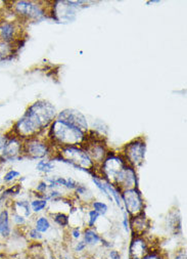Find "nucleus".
I'll use <instances>...</instances> for the list:
<instances>
[{"mask_svg":"<svg viewBox=\"0 0 187 259\" xmlns=\"http://www.w3.org/2000/svg\"><path fill=\"white\" fill-rule=\"evenodd\" d=\"M56 117V108L49 102L39 101L33 104L17 122L14 133L21 140L37 138L45 127H49Z\"/></svg>","mask_w":187,"mask_h":259,"instance_id":"nucleus-1","label":"nucleus"},{"mask_svg":"<svg viewBox=\"0 0 187 259\" xmlns=\"http://www.w3.org/2000/svg\"><path fill=\"white\" fill-rule=\"evenodd\" d=\"M52 141L63 147H83L87 140L86 133L62 120H55L51 125Z\"/></svg>","mask_w":187,"mask_h":259,"instance_id":"nucleus-2","label":"nucleus"},{"mask_svg":"<svg viewBox=\"0 0 187 259\" xmlns=\"http://www.w3.org/2000/svg\"><path fill=\"white\" fill-rule=\"evenodd\" d=\"M54 160H60L67 163L78 170H82L88 174L96 172L97 168L92 162L87 152L82 147H63L60 150L59 156Z\"/></svg>","mask_w":187,"mask_h":259,"instance_id":"nucleus-3","label":"nucleus"},{"mask_svg":"<svg viewBox=\"0 0 187 259\" xmlns=\"http://www.w3.org/2000/svg\"><path fill=\"white\" fill-rule=\"evenodd\" d=\"M125 159L121 154L109 153L105 161L98 167L103 180L114 184L120 172L127 166Z\"/></svg>","mask_w":187,"mask_h":259,"instance_id":"nucleus-4","label":"nucleus"},{"mask_svg":"<svg viewBox=\"0 0 187 259\" xmlns=\"http://www.w3.org/2000/svg\"><path fill=\"white\" fill-rule=\"evenodd\" d=\"M147 144L144 139H136L128 143L121 154L126 163L134 169L143 166L146 160Z\"/></svg>","mask_w":187,"mask_h":259,"instance_id":"nucleus-5","label":"nucleus"},{"mask_svg":"<svg viewBox=\"0 0 187 259\" xmlns=\"http://www.w3.org/2000/svg\"><path fill=\"white\" fill-rule=\"evenodd\" d=\"M121 198L123 208L130 218L145 212V201L138 188L122 191Z\"/></svg>","mask_w":187,"mask_h":259,"instance_id":"nucleus-6","label":"nucleus"},{"mask_svg":"<svg viewBox=\"0 0 187 259\" xmlns=\"http://www.w3.org/2000/svg\"><path fill=\"white\" fill-rule=\"evenodd\" d=\"M51 154V147L45 142L33 138L24 141L23 143V156L31 160H42L48 158Z\"/></svg>","mask_w":187,"mask_h":259,"instance_id":"nucleus-7","label":"nucleus"},{"mask_svg":"<svg viewBox=\"0 0 187 259\" xmlns=\"http://www.w3.org/2000/svg\"><path fill=\"white\" fill-rule=\"evenodd\" d=\"M151 249L146 236H133L128 246V259H143Z\"/></svg>","mask_w":187,"mask_h":259,"instance_id":"nucleus-8","label":"nucleus"},{"mask_svg":"<svg viewBox=\"0 0 187 259\" xmlns=\"http://www.w3.org/2000/svg\"><path fill=\"white\" fill-rule=\"evenodd\" d=\"M14 10L17 15L24 19L39 21L45 18V13L40 6L31 2H18L15 5Z\"/></svg>","mask_w":187,"mask_h":259,"instance_id":"nucleus-9","label":"nucleus"},{"mask_svg":"<svg viewBox=\"0 0 187 259\" xmlns=\"http://www.w3.org/2000/svg\"><path fill=\"white\" fill-rule=\"evenodd\" d=\"M113 185L117 187L121 192L124 190L138 188V178L136 174V169L127 165L120 172Z\"/></svg>","mask_w":187,"mask_h":259,"instance_id":"nucleus-10","label":"nucleus"},{"mask_svg":"<svg viewBox=\"0 0 187 259\" xmlns=\"http://www.w3.org/2000/svg\"><path fill=\"white\" fill-rule=\"evenodd\" d=\"M23 140L15 135V137H8V142L6 145L4 156L0 161L14 162L20 160L23 156Z\"/></svg>","mask_w":187,"mask_h":259,"instance_id":"nucleus-11","label":"nucleus"},{"mask_svg":"<svg viewBox=\"0 0 187 259\" xmlns=\"http://www.w3.org/2000/svg\"><path fill=\"white\" fill-rule=\"evenodd\" d=\"M59 120H62L72 126H75L83 132H86L88 129V124L86 117L79 111L73 110V109H68L59 114L58 117Z\"/></svg>","mask_w":187,"mask_h":259,"instance_id":"nucleus-12","label":"nucleus"},{"mask_svg":"<svg viewBox=\"0 0 187 259\" xmlns=\"http://www.w3.org/2000/svg\"><path fill=\"white\" fill-rule=\"evenodd\" d=\"M129 226L133 236H146L151 230L152 223L144 212L136 217H129Z\"/></svg>","mask_w":187,"mask_h":259,"instance_id":"nucleus-13","label":"nucleus"},{"mask_svg":"<svg viewBox=\"0 0 187 259\" xmlns=\"http://www.w3.org/2000/svg\"><path fill=\"white\" fill-rule=\"evenodd\" d=\"M13 230L11 224V214L8 209L0 212V241H7L12 237Z\"/></svg>","mask_w":187,"mask_h":259,"instance_id":"nucleus-14","label":"nucleus"},{"mask_svg":"<svg viewBox=\"0 0 187 259\" xmlns=\"http://www.w3.org/2000/svg\"><path fill=\"white\" fill-rule=\"evenodd\" d=\"M102 236L95 230V228H86L82 233V240L85 242L87 247H97L101 245Z\"/></svg>","mask_w":187,"mask_h":259,"instance_id":"nucleus-15","label":"nucleus"},{"mask_svg":"<svg viewBox=\"0 0 187 259\" xmlns=\"http://www.w3.org/2000/svg\"><path fill=\"white\" fill-rule=\"evenodd\" d=\"M17 33V27L14 23L4 22L0 24V41L11 43Z\"/></svg>","mask_w":187,"mask_h":259,"instance_id":"nucleus-16","label":"nucleus"},{"mask_svg":"<svg viewBox=\"0 0 187 259\" xmlns=\"http://www.w3.org/2000/svg\"><path fill=\"white\" fill-rule=\"evenodd\" d=\"M12 206H13V212L20 215V217H22L26 220L32 217L33 212H32L29 201H26V200L15 201Z\"/></svg>","mask_w":187,"mask_h":259,"instance_id":"nucleus-17","label":"nucleus"},{"mask_svg":"<svg viewBox=\"0 0 187 259\" xmlns=\"http://www.w3.org/2000/svg\"><path fill=\"white\" fill-rule=\"evenodd\" d=\"M34 228L42 235L48 234L52 230V223L46 217H39L35 221Z\"/></svg>","mask_w":187,"mask_h":259,"instance_id":"nucleus-18","label":"nucleus"},{"mask_svg":"<svg viewBox=\"0 0 187 259\" xmlns=\"http://www.w3.org/2000/svg\"><path fill=\"white\" fill-rule=\"evenodd\" d=\"M36 169L42 174L49 175L51 172H53L55 170V163L54 160L52 159H42L39 160L38 163L36 164Z\"/></svg>","mask_w":187,"mask_h":259,"instance_id":"nucleus-19","label":"nucleus"},{"mask_svg":"<svg viewBox=\"0 0 187 259\" xmlns=\"http://www.w3.org/2000/svg\"><path fill=\"white\" fill-rule=\"evenodd\" d=\"M54 223L60 228H67L70 226V217L64 212H57L52 214Z\"/></svg>","mask_w":187,"mask_h":259,"instance_id":"nucleus-20","label":"nucleus"},{"mask_svg":"<svg viewBox=\"0 0 187 259\" xmlns=\"http://www.w3.org/2000/svg\"><path fill=\"white\" fill-rule=\"evenodd\" d=\"M48 205H49V202L44 200L43 198H37V199H34L30 202V206H31V209H32L33 213L42 212L44 209H46Z\"/></svg>","mask_w":187,"mask_h":259,"instance_id":"nucleus-21","label":"nucleus"},{"mask_svg":"<svg viewBox=\"0 0 187 259\" xmlns=\"http://www.w3.org/2000/svg\"><path fill=\"white\" fill-rule=\"evenodd\" d=\"M75 192H76V195L79 197V199L84 200L85 202H88L93 198L89 189L83 185H78V187L75 189Z\"/></svg>","mask_w":187,"mask_h":259,"instance_id":"nucleus-22","label":"nucleus"},{"mask_svg":"<svg viewBox=\"0 0 187 259\" xmlns=\"http://www.w3.org/2000/svg\"><path fill=\"white\" fill-rule=\"evenodd\" d=\"M91 207H92V210L97 211L101 215V217H105V215L109 212L108 204L103 202V201H95V200H93L91 202Z\"/></svg>","mask_w":187,"mask_h":259,"instance_id":"nucleus-23","label":"nucleus"},{"mask_svg":"<svg viewBox=\"0 0 187 259\" xmlns=\"http://www.w3.org/2000/svg\"><path fill=\"white\" fill-rule=\"evenodd\" d=\"M143 259H169V256L166 252L160 249H151Z\"/></svg>","mask_w":187,"mask_h":259,"instance_id":"nucleus-24","label":"nucleus"},{"mask_svg":"<svg viewBox=\"0 0 187 259\" xmlns=\"http://www.w3.org/2000/svg\"><path fill=\"white\" fill-rule=\"evenodd\" d=\"M20 177H21V174H20V172H19L18 170L11 169V170H9V171L7 172V174L4 176L3 181H4V183H5L6 185H9V184L15 182V181H16L18 178H20Z\"/></svg>","mask_w":187,"mask_h":259,"instance_id":"nucleus-25","label":"nucleus"},{"mask_svg":"<svg viewBox=\"0 0 187 259\" xmlns=\"http://www.w3.org/2000/svg\"><path fill=\"white\" fill-rule=\"evenodd\" d=\"M26 235H27L28 240H30V241H32L34 243H38V242L43 240V235L40 234L35 228L29 229V231H28V233Z\"/></svg>","mask_w":187,"mask_h":259,"instance_id":"nucleus-26","label":"nucleus"},{"mask_svg":"<svg viewBox=\"0 0 187 259\" xmlns=\"http://www.w3.org/2000/svg\"><path fill=\"white\" fill-rule=\"evenodd\" d=\"M100 218H101V215L97 211L91 209L88 212V228H95L97 223L99 222Z\"/></svg>","mask_w":187,"mask_h":259,"instance_id":"nucleus-27","label":"nucleus"},{"mask_svg":"<svg viewBox=\"0 0 187 259\" xmlns=\"http://www.w3.org/2000/svg\"><path fill=\"white\" fill-rule=\"evenodd\" d=\"M11 220L13 221L14 225L17 226L18 228H22V227H24V226L27 225V220H26V219L20 217V215L16 214V213H14V212H13L12 215H11Z\"/></svg>","mask_w":187,"mask_h":259,"instance_id":"nucleus-28","label":"nucleus"},{"mask_svg":"<svg viewBox=\"0 0 187 259\" xmlns=\"http://www.w3.org/2000/svg\"><path fill=\"white\" fill-rule=\"evenodd\" d=\"M21 186L20 185H15V186H12L10 187L9 189H7L4 193H3V196L4 197H13V196H16L18 195L20 192H21Z\"/></svg>","mask_w":187,"mask_h":259,"instance_id":"nucleus-29","label":"nucleus"},{"mask_svg":"<svg viewBox=\"0 0 187 259\" xmlns=\"http://www.w3.org/2000/svg\"><path fill=\"white\" fill-rule=\"evenodd\" d=\"M87 245L85 244V242L83 240H79L75 243V246H74V252L77 253V254H80V253H84L86 250H87Z\"/></svg>","mask_w":187,"mask_h":259,"instance_id":"nucleus-30","label":"nucleus"},{"mask_svg":"<svg viewBox=\"0 0 187 259\" xmlns=\"http://www.w3.org/2000/svg\"><path fill=\"white\" fill-rule=\"evenodd\" d=\"M48 190H49V185L46 184V182L44 181V182H40L39 184H38V186H37V188H36V191L39 193V194H41V198H42V196L45 194V193H48Z\"/></svg>","mask_w":187,"mask_h":259,"instance_id":"nucleus-31","label":"nucleus"},{"mask_svg":"<svg viewBox=\"0 0 187 259\" xmlns=\"http://www.w3.org/2000/svg\"><path fill=\"white\" fill-rule=\"evenodd\" d=\"M123 228L127 234H131L130 226H129V215L125 210H123Z\"/></svg>","mask_w":187,"mask_h":259,"instance_id":"nucleus-32","label":"nucleus"},{"mask_svg":"<svg viewBox=\"0 0 187 259\" xmlns=\"http://www.w3.org/2000/svg\"><path fill=\"white\" fill-rule=\"evenodd\" d=\"M108 259H123L120 251L115 249H110L108 252Z\"/></svg>","mask_w":187,"mask_h":259,"instance_id":"nucleus-33","label":"nucleus"},{"mask_svg":"<svg viewBox=\"0 0 187 259\" xmlns=\"http://www.w3.org/2000/svg\"><path fill=\"white\" fill-rule=\"evenodd\" d=\"M7 142H8V137L7 136H0V160H2V158L4 156Z\"/></svg>","mask_w":187,"mask_h":259,"instance_id":"nucleus-34","label":"nucleus"},{"mask_svg":"<svg viewBox=\"0 0 187 259\" xmlns=\"http://www.w3.org/2000/svg\"><path fill=\"white\" fill-rule=\"evenodd\" d=\"M172 259H187V254H186V249L182 248L180 250H177L173 256Z\"/></svg>","mask_w":187,"mask_h":259,"instance_id":"nucleus-35","label":"nucleus"},{"mask_svg":"<svg viewBox=\"0 0 187 259\" xmlns=\"http://www.w3.org/2000/svg\"><path fill=\"white\" fill-rule=\"evenodd\" d=\"M71 236H72V238H73L74 240H76V241L81 240V238H82L81 230H80L79 228H73V229L71 230Z\"/></svg>","mask_w":187,"mask_h":259,"instance_id":"nucleus-36","label":"nucleus"},{"mask_svg":"<svg viewBox=\"0 0 187 259\" xmlns=\"http://www.w3.org/2000/svg\"><path fill=\"white\" fill-rule=\"evenodd\" d=\"M5 250H6V245H5V243L3 241H0V254L6 252Z\"/></svg>","mask_w":187,"mask_h":259,"instance_id":"nucleus-37","label":"nucleus"},{"mask_svg":"<svg viewBox=\"0 0 187 259\" xmlns=\"http://www.w3.org/2000/svg\"><path fill=\"white\" fill-rule=\"evenodd\" d=\"M62 259H71V258H70L69 256H63V257H62Z\"/></svg>","mask_w":187,"mask_h":259,"instance_id":"nucleus-38","label":"nucleus"},{"mask_svg":"<svg viewBox=\"0 0 187 259\" xmlns=\"http://www.w3.org/2000/svg\"><path fill=\"white\" fill-rule=\"evenodd\" d=\"M0 182H2V177H0Z\"/></svg>","mask_w":187,"mask_h":259,"instance_id":"nucleus-39","label":"nucleus"}]
</instances>
